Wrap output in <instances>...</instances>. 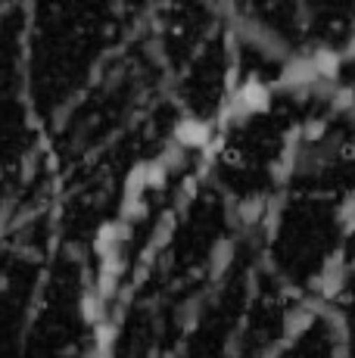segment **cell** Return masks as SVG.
<instances>
[{
  "instance_id": "obj_2",
  "label": "cell",
  "mask_w": 355,
  "mask_h": 358,
  "mask_svg": "<svg viewBox=\"0 0 355 358\" xmlns=\"http://www.w3.org/2000/svg\"><path fill=\"white\" fill-rule=\"evenodd\" d=\"M327 308L337 315V324L343 330V346L346 358H355V252L343 265L340 278L333 280L331 293L324 296Z\"/></svg>"
},
{
  "instance_id": "obj_1",
  "label": "cell",
  "mask_w": 355,
  "mask_h": 358,
  "mask_svg": "<svg viewBox=\"0 0 355 358\" xmlns=\"http://www.w3.org/2000/svg\"><path fill=\"white\" fill-rule=\"evenodd\" d=\"M265 358H346L343 330L327 302H312L299 308L290 327Z\"/></svg>"
}]
</instances>
